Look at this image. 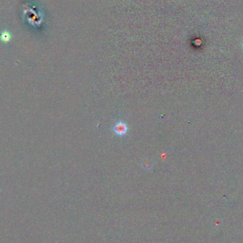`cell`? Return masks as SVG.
<instances>
[{"label": "cell", "instance_id": "1", "mask_svg": "<svg viewBox=\"0 0 243 243\" xmlns=\"http://www.w3.org/2000/svg\"><path fill=\"white\" fill-rule=\"evenodd\" d=\"M127 126L125 123L124 122H118L117 123L115 126L114 127V132L116 134L119 136H124L127 134Z\"/></svg>", "mask_w": 243, "mask_h": 243}, {"label": "cell", "instance_id": "2", "mask_svg": "<svg viewBox=\"0 0 243 243\" xmlns=\"http://www.w3.org/2000/svg\"><path fill=\"white\" fill-rule=\"evenodd\" d=\"M11 39V35L7 31H4L0 34V40L4 43H8Z\"/></svg>", "mask_w": 243, "mask_h": 243}, {"label": "cell", "instance_id": "3", "mask_svg": "<svg viewBox=\"0 0 243 243\" xmlns=\"http://www.w3.org/2000/svg\"><path fill=\"white\" fill-rule=\"evenodd\" d=\"M242 46H243V43H242Z\"/></svg>", "mask_w": 243, "mask_h": 243}]
</instances>
